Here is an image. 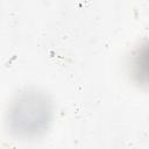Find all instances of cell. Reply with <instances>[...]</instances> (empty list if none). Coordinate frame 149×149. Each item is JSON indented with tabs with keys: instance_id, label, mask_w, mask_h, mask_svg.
<instances>
[{
	"instance_id": "6da1fadb",
	"label": "cell",
	"mask_w": 149,
	"mask_h": 149,
	"mask_svg": "<svg viewBox=\"0 0 149 149\" xmlns=\"http://www.w3.org/2000/svg\"><path fill=\"white\" fill-rule=\"evenodd\" d=\"M51 106L40 93H24L14 102L9 121L12 129L23 136H36L48 128Z\"/></svg>"
},
{
	"instance_id": "7a4b0ae2",
	"label": "cell",
	"mask_w": 149,
	"mask_h": 149,
	"mask_svg": "<svg viewBox=\"0 0 149 149\" xmlns=\"http://www.w3.org/2000/svg\"><path fill=\"white\" fill-rule=\"evenodd\" d=\"M130 72L137 84L149 86V41L134 54L130 63Z\"/></svg>"
}]
</instances>
